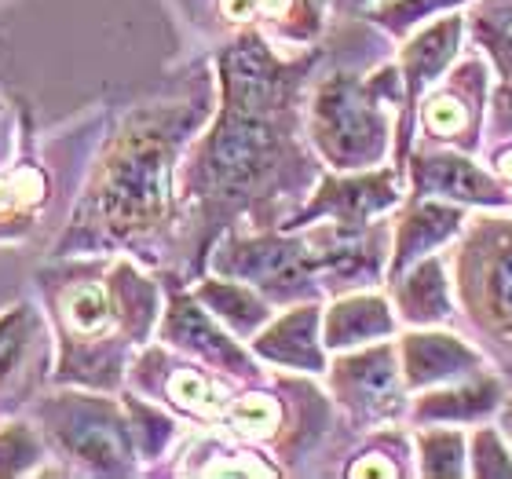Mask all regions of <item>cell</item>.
<instances>
[{
	"mask_svg": "<svg viewBox=\"0 0 512 479\" xmlns=\"http://www.w3.org/2000/svg\"><path fill=\"white\" fill-rule=\"evenodd\" d=\"M286 70L256 33H246L224 52V114L194 150L187 191L205 202H238L271 180L289 150V85Z\"/></svg>",
	"mask_w": 512,
	"mask_h": 479,
	"instance_id": "cell-1",
	"label": "cell"
},
{
	"mask_svg": "<svg viewBox=\"0 0 512 479\" xmlns=\"http://www.w3.org/2000/svg\"><path fill=\"white\" fill-rule=\"evenodd\" d=\"M191 125L194 114L187 110H161L132 121L99 161L70 242L81 235L132 242L165 224L172 158Z\"/></svg>",
	"mask_w": 512,
	"mask_h": 479,
	"instance_id": "cell-2",
	"label": "cell"
},
{
	"mask_svg": "<svg viewBox=\"0 0 512 479\" xmlns=\"http://www.w3.org/2000/svg\"><path fill=\"white\" fill-rule=\"evenodd\" d=\"M330 77L311 103V139L337 169H370L388 150V99L403 77Z\"/></svg>",
	"mask_w": 512,
	"mask_h": 479,
	"instance_id": "cell-3",
	"label": "cell"
},
{
	"mask_svg": "<svg viewBox=\"0 0 512 479\" xmlns=\"http://www.w3.org/2000/svg\"><path fill=\"white\" fill-rule=\"evenodd\" d=\"M458 289L476 326L512 348V224L480 220L472 227L458 256Z\"/></svg>",
	"mask_w": 512,
	"mask_h": 479,
	"instance_id": "cell-4",
	"label": "cell"
},
{
	"mask_svg": "<svg viewBox=\"0 0 512 479\" xmlns=\"http://www.w3.org/2000/svg\"><path fill=\"white\" fill-rule=\"evenodd\" d=\"M44 421L52 436L96 472L132 469V421H121L118 410L103 399L63 395L44 406Z\"/></svg>",
	"mask_w": 512,
	"mask_h": 479,
	"instance_id": "cell-5",
	"label": "cell"
},
{
	"mask_svg": "<svg viewBox=\"0 0 512 479\" xmlns=\"http://www.w3.org/2000/svg\"><path fill=\"white\" fill-rule=\"evenodd\" d=\"M333 395L359 425H374L381 417L403 410V366L392 341L366 344V352L344 355L333 362Z\"/></svg>",
	"mask_w": 512,
	"mask_h": 479,
	"instance_id": "cell-6",
	"label": "cell"
},
{
	"mask_svg": "<svg viewBox=\"0 0 512 479\" xmlns=\"http://www.w3.org/2000/svg\"><path fill=\"white\" fill-rule=\"evenodd\" d=\"M483 103H487V66L472 55L469 63H461L454 74H447L443 85L432 88V96L425 99L421 125L439 143L476 150L483 128Z\"/></svg>",
	"mask_w": 512,
	"mask_h": 479,
	"instance_id": "cell-7",
	"label": "cell"
},
{
	"mask_svg": "<svg viewBox=\"0 0 512 479\" xmlns=\"http://www.w3.org/2000/svg\"><path fill=\"white\" fill-rule=\"evenodd\" d=\"M399 348V366H403L406 388H432V384L465 381L480 373L483 359L469 344L450 337V333H406Z\"/></svg>",
	"mask_w": 512,
	"mask_h": 479,
	"instance_id": "cell-8",
	"label": "cell"
},
{
	"mask_svg": "<svg viewBox=\"0 0 512 479\" xmlns=\"http://www.w3.org/2000/svg\"><path fill=\"white\" fill-rule=\"evenodd\" d=\"M414 183L421 198H458V202H480V205H512V194L502 183L491 180L472 161L458 158L454 150L447 154H428L414 165Z\"/></svg>",
	"mask_w": 512,
	"mask_h": 479,
	"instance_id": "cell-9",
	"label": "cell"
},
{
	"mask_svg": "<svg viewBox=\"0 0 512 479\" xmlns=\"http://www.w3.org/2000/svg\"><path fill=\"white\" fill-rule=\"evenodd\" d=\"M165 341L183 348V352L198 355V359L213 362L220 370L231 373H253V362L246 359V352L235 341H227L224 333L216 330V322L205 315L191 297H176L165 319Z\"/></svg>",
	"mask_w": 512,
	"mask_h": 479,
	"instance_id": "cell-10",
	"label": "cell"
},
{
	"mask_svg": "<svg viewBox=\"0 0 512 479\" xmlns=\"http://www.w3.org/2000/svg\"><path fill=\"white\" fill-rule=\"evenodd\" d=\"M395 202H399V191H395L392 172H374V176H359V180H326L319 202L311 205L304 216H297L293 227H300L304 220L322 216V213L337 216V224H344V227H359L374 213L392 209Z\"/></svg>",
	"mask_w": 512,
	"mask_h": 479,
	"instance_id": "cell-11",
	"label": "cell"
},
{
	"mask_svg": "<svg viewBox=\"0 0 512 479\" xmlns=\"http://www.w3.org/2000/svg\"><path fill=\"white\" fill-rule=\"evenodd\" d=\"M461 41V19L450 15V19L428 26L425 33H417L414 41L406 44L403 59V85H406V110H414L421 99H425L428 88H436L439 74L454 63Z\"/></svg>",
	"mask_w": 512,
	"mask_h": 479,
	"instance_id": "cell-12",
	"label": "cell"
},
{
	"mask_svg": "<svg viewBox=\"0 0 512 479\" xmlns=\"http://www.w3.org/2000/svg\"><path fill=\"white\" fill-rule=\"evenodd\" d=\"M315 326H319V308L304 304V308H293L289 315L271 322L253 341V348L267 362L293 366V370L304 373H319L326 370V355H322V344L315 337Z\"/></svg>",
	"mask_w": 512,
	"mask_h": 479,
	"instance_id": "cell-13",
	"label": "cell"
},
{
	"mask_svg": "<svg viewBox=\"0 0 512 479\" xmlns=\"http://www.w3.org/2000/svg\"><path fill=\"white\" fill-rule=\"evenodd\" d=\"M461 220H465V216H461L458 205H443V202H436V198L414 205V209L399 220V227H395L392 267H388V271H392V282L403 275L414 260H421V256L432 253L436 245H443L447 238L458 235Z\"/></svg>",
	"mask_w": 512,
	"mask_h": 479,
	"instance_id": "cell-14",
	"label": "cell"
},
{
	"mask_svg": "<svg viewBox=\"0 0 512 479\" xmlns=\"http://www.w3.org/2000/svg\"><path fill=\"white\" fill-rule=\"evenodd\" d=\"M395 333V315L388 311V300L377 293L337 300L326 315V348L344 352L359 344H377Z\"/></svg>",
	"mask_w": 512,
	"mask_h": 479,
	"instance_id": "cell-15",
	"label": "cell"
},
{
	"mask_svg": "<svg viewBox=\"0 0 512 479\" xmlns=\"http://www.w3.org/2000/svg\"><path fill=\"white\" fill-rule=\"evenodd\" d=\"M395 304H399V319L410 322V326H428V322L450 319L454 315V297H450L443 260L439 256H425L410 275L399 278Z\"/></svg>",
	"mask_w": 512,
	"mask_h": 479,
	"instance_id": "cell-16",
	"label": "cell"
},
{
	"mask_svg": "<svg viewBox=\"0 0 512 479\" xmlns=\"http://www.w3.org/2000/svg\"><path fill=\"white\" fill-rule=\"evenodd\" d=\"M502 399V384L494 377H465V381H450L439 392H425L414 403L417 421H472L480 414H491Z\"/></svg>",
	"mask_w": 512,
	"mask_h": 479,
	"instance_id": "cell-17",
	"label": "cell"
},
{
	"mask_svg": "<svg viewBox=\"0 0 512 479\" xmlns=\"http://www.w3.org/2000/svg\"><path fill=\"white\" fill-rule=\"evenodd\" d=\"M198 300L209 304L216 319L227 322L235 333H253L267 322V304L256 297L249 286H238V282H205L198 289Z\"/></svg>",
	"mask_w": 512,
	"mask_h": 479,
	"instance_id": "cell-18",
	"label": "cell"
},
{
	"mask_svg": "<svg viewBox=\"0 0 512 479\" xmlns=\"http://www.w3.org/2000/svg\"><path fill=\"white\" fill-rule=\"evenodd\" d=\"M161 388H165V395H169L172 403L180 406V410H187V414H194V417H224L227 414L224 392H220L209 377H202L198 370L172 366Z\"/></svg>",
	"mask_w": 512,
	"mask_h": 479,
	"instance_id": "cell-19",
	"label": "cell"
},
{
	"mask_svg": "<svg viewBox=\"0 0 512 479\" xmlns=\"http://www.w3.org/2000/svg\"><path fill=\"white\" fill-rule=\"evenodd\" d=\"M37 337H41V319L33 315V308L22 304V308H11L0 315V388L19 373Z\"/></svg>",
	"mask_w": 512,
	"mask_h": 479,
	"instance_id": "cell-20",
	"label": "cell"
},
{
	"mask_svg": "<svg viewBox=\"0 0 512 479\" xmlns=\"http://www.w3.org/2000/svg\"><path fill=\"white\" fill-rule=\"evenodd\" d=\"M417 472L421 476H461L465 472V436L454 428H428L417 436Z\"/></svg>",
	"mask_w": 512,
	"mask_h": 479,
	"instance_id": "cell-21",
	"label": "cell"
},
{
	"mask_svg": "<svg viewBox=\"0 0 512 479\" xmlns=\"http://www.w3.org/2000/svg\"><path fill=\"white\" fill-rule=\"evenodd\" d=\"M224 417L238 436H249V439L275 436L278 425H282V410H278V403L271 395H242L235 406H227Z\"/></svg>",
	"mask_w": 512,
	"mask_h": 479,
	"instance_id": "cell-22",
	"label": "cell"
},
{
	"mask_svg": "<svg viewBox=\"0 0 512 479\" xmlns=\"http://www.w3.org/2000/svg\"><path fill=\"white\" fill-rule=\"evenodd\" d=\"M41 458V447L26 425H8L0 432V476H19Z\"/></svg>",
	"mask_w": 512,
	"mask_h": 479,
	"instance_id": "cell-23",
	"label": "cell"
},
{
	"mask_svg": "<svg viewBox=\"0 0 512 479\" xmlns=\"http://www.w3.org/2000/svg\"><path fill=\"white\" fill-rule=\"evenodd\" d=\"M472 476H512V450H505L494 428H480L472 436Z\"/></svg>",
	"mask_w": 512,
	"mask_h": 479,
	"instance_id": "cell-24",
	"label": "cell"
},
{
	"mask_svg": "<svg viewBox=\"0 0 512 479\" xmlns=\"http://www.w3.org/2000/svg\"><path fill=\"white\" fill-rule=\"evenodd\" d=\"M476 26H480V37L487 44V52H491L494 66L502 70L505 81H512V15L491 11V15L476 19Z\"/></svg>",
	"mask_w": 512,
	"mask_h": 479,
	"instance_id": "cell-25",
	"label": "cell"
},
{
	"mask_svg": "<svg viewBox=\"0 0 512 479\" xmlns=\"http://www.w3.org/2000/svg\"><path fill=\"white\" fill-rule=\"evenodd\" d=\"M454 4H461V0H388L381 11H377V19L388 26V30L395 33H406L410 26H417V22L425 19V15H432V11H447L454 8Z\"/></svg>",
	"mask_w": 512,
	"mask_h": 479,
	"instance_id": "cell-26",
	"label": "cell"
},
{
	"mask_svg": "<svg viewBox=\"0 0 512 479\" xmlns=\"http://www.w3.org/2000/svg\"><path fill=\"white\" fill-rule=\"evenodd\" d=\"M128 414H132V436L143 439L147 450H158L161 443L172 436V421L161 417L158 410H150V406L136 403V399H128Z\"/></svg>",
	"mask_w": 512,
	"mask_h": 479,
	"instance_id": "cell-27",
	"label": "cell"
},
{
	"mask_svg": "<svg viewBox=\"0 0 512 479\" xmlns=\"http://www.w3.org/2000/svg\"><path fill=\"white\" fill-rule=\"evenodd\" d=\"M502 432L512 443V399H505V406H502Z\"/></svg>",
	"mask_w": 512,
	"mask_h": 479,
	"instance_id": "cell-28",
	"label": "cell"
},
{
	"mask_svg": "<svg viewBox=\"0 0 512 479\" xmlns=\"http://www.w3.org/2000/svg\"><path fill=\"white\" fill-rule=\"evenodd\" d=\"M344 4H366V0H344Z\"/></svg>",
	"mask_w": 512,
	"mask_h": 479,
	"instance_id": "cell-29",
	"label": "cell"
}]
</instances>
